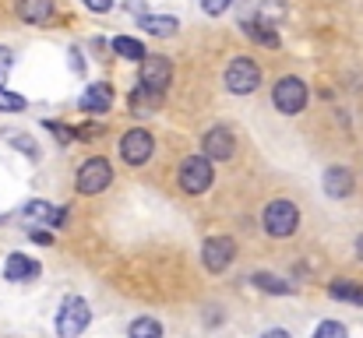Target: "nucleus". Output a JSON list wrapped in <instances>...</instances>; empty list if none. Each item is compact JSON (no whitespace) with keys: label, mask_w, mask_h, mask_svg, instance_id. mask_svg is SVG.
<instances>
[{"label":"nucleus","mask_w":363,"mask_h":338,"mask_svg":"<svg viewBox=\"0 0 363 338\" xmlns=\"http://www.w3.org/2000/svg\"><path fill=\"white\" fill-rule=\"evenodd\" d=\"M113 50L121 53L123 60H141V57H145L141 39H130V35H117V39H113Z\"/></svg>","instance_id":"412c9836"},{"label":"nucleus","mask_w":363,"mask_h":338,"mask_svg":"<svg viewBox=\"0 0 363 338\" xmlns=\"http://www.w3.org/2000/svg\"><path fill=\"white\" fill-rule=\"evenodd\" d=\"M141 28H145L148 35H162V39H169V35L180 28V21H177V18H169V14H162V18L145 14V18H141Z\"/></svg>","instance_id":"f3484780"},{"label":"nucleus","mask_w":363,"mask_h":338,"mask_svg":"<svg viewBox=\"0 0 363 338\" xmlns=\"http://www.w3.org/2000/svg\"><path fill=\"white\" fill-rule=\"evenodd\" d=\"M127 106H130L134 116H152V113H159V106H162V92H148V89L138 85V89L130 92Z\"/></svg>","instance_id":"dca6fc26"},{"label":"nucleus","mask_w":363,"mask_h":338,"mask_svg":"<svg viewBox=\"0 0 363 338\" xmlns=\"http://www.w3.org/2000/svg\"><path fill=\"white\" fill-rule=\"evenodd\" d=\"M212 176H216V169L205 155H191L180 162V187L187 194H205L212 187Z\"/></svg>","instance_id":"7ed1b4c3"},{"label":"nucleus","mask_w":363,"mask_h":338,"mask_svg":"<svg viewBox=\"0 0 363 338\" xmlns=\"http://www.w3.org/2000/svg\"><path fill=\"white\" fill-rule=\"evenodd\" d=\"M261 338H289V332H282V328H272V332H264Z\"/></svg>","instance_id":"c756f323"},{"label":"nucleus","mask_w":363,"mask_h":338,"mask_svg":"<svg viewBox=\"0 0 363 338\" xmlns=\"http://www.w3.org/2000/svg\"><path fill=\"white\" fill-rule=\"evenodd\" d=\"M201 148H205V159L212 162H223V159H230L233 152H237V141H233V134L226 130V127H212V130H205V141H201Z\"/></svg>","instance_id":"9d476101"},{"label":"nucleus","mask_w":363,"mask_h":338,"mask_svg":"<svg viewBox=\"0 0 363 338\" xmlns=\"http://www.w3.org/2000/svg\"><path fill=\"white\" fill-rule=\"evenodd\" d=\"M85 7H89V11H96V14H106V11L113 7V0H85Z\"/></svg>","instance_id":"cd10ccee"},{"label":"nucleus","mask_w":363,"mask_h":338,"mask_svg":"<svg viewBox=\"0 0 363 338\" xmlns=\"http://www.w3.org/2000/svg\"><path fill=\"white\" fill-rule=\"evenodd\" d=\"M357 254H360V261H363V232H360V240H357Z\"/></svg>","instance_id":"7c9ffc66"},{"label":"nucleus","mask_w":363,"mask_h":338,"mask_svg":"<svg viewBox=\"0 0 363 338\" xmlns=\"http://www.w3.org/2000/svg\"><path fill=\"white\" fill-rule=\"evenodd\" d=\"M240 28L250 35V39H254V43H261V46H272V50L279 46V35H275L264 21H240Z\"/></svg>","instance_id":"a211bd4d"},{"label":"nucleus","mask_w":363,"mask_h":338,"mask_svg":"<svg viewBox=\"0 0 363 338\" xmlns=\"http://www.w3.org/2000/svg\"><path fill=\"white\" fill-rule=\"evenodd\" d=\"M110 106H113V89H110L106 81H99V85H89V89H85V96H82V113L99 116V113H106Z\"/></svg>","instance_id":"ddd939ff"},{"label":"nucleus","mask_w":363,"mask_h":338,"mask_svg":"<svg viewBox=\"0 0 363 338\" xmlns=\"http://www.w3.org/2000/svg\"><path fill=\"white\" fill-rule=\"evenodd\" d=\"M14 11L28 25H46L53 18V0H14Z\"/></svg>","instance_id":"4468645a"},{"label":"nucleus","mask_w":363,"mask_h":338,"mask_svg":"<svg viewBox=\"0 0 363 338\" xmlns=\"http://www.w3.org/2000/svg\"><path fill=\"white\" fill-rule=\"evenodd\" d=\"M314 338H346V328L339 321H325V325H318Z\"/></svg>","instance_id":"b1692460"},{"label":"nucleus","mask_w":363,"mask_h":338,"mask_svg":"<svg viewBox=\"0 0 363 338\" xmlns=\"http://www.w3.org/2000/svg\"><path fill=\"white\" fill-rule=\"evenodd\" d=\"M21 215L32 219V222H46V225H64L67 222V208H53V205H46V201H28Z\"/></svg>","instance_id":"2eb2a0df"},{"label":"nucleus","mask_w":363,"mask_h":338,"mask_svg":"<svg viewBox=\"0 0 363 338\" xmlns=\"http://www.w3.org/2000/svg\"><path fill=\"white\" fill-rule=\"evenodd\" d=\"M261 219H264V232L268 236H293L296 225H300V212H296L293 201H272Z\"/></svg>","instance_id":"20e7f679"},{"label":"nucleus","mask_w":363,"mask_h":338,"mask_svg":"<svg viewBox=\"0 0 363 338\" xmlns=\"http://www.w3.org/2000/svg\"><path fill=\"white\" fill-rule=\"evenodd\" d=\"M328 293H332L335 300H346V303H363V289L357 286V282H350V278L332 282V286H328Z\"/></svg>","instance_id":"6ab92c4d"},{"label":"nucleus","mask_w":363,"mask_h":338,"mask_svg":"<svg viewBox=\"0 0 363 338\" xmlns=\"http://www.w3.org/2000/svg\"><path fill=\"white\" fill-rule=\"evenodd\" d=\"M169 81H173V64L166 57H148L145 53L141 57V78H138V85L148 89V92H166Z\"/></svg>","instance_id":"423d86ee"},{"label":"nucleus","mask_w":363,"mask_h":338,"mask_svg":"<svg viewBox=\"0 0 363 338\" xmlns=\"http://www.w3.org/2000/svg\"><path fill=\"white\" fill-rule=\"evenodd\" d=\"M272 103H275V110L282 113V116H296V113L307 106V81L303 78H282L279 85H275V92H272Z\"/></svg>","instance_id":"f03ea898"},{"label":"nucleus","mask_w":363,"mask_h":338,"mask_svg":"<svg viewBox=\"0 0 363 338\" xmlns=\"http://www.w3.org/2000/svg\"><path fill=\"white\" fill-rule=\"evenodd\" d=\"M89 321H92L89 303H85L82 296H71V300H64V307H60V314H57V335L78 338L85 328H89Z\"/></svg>","instance_id":"f257e3e1"},{"label":"nucleus","mask_w":363,"mask_h":338,"mask_svg":"<svg viewBox=\"0 0 363 338\" xmlns=\"http://www.w3.org/2000/svg\"><path fill=\"white\" fill-rule=\"evenodd\" d=\"M39 271L43 268L32 257H25V254H11L7 264H4V278L7 282H32V278H39Z\"/></svg>","instance_id":"f8f14e48"},{"label":"nucleus","mask_w":363,"mask_h":338,"mask_svg":"<svg viewBox=\"0 0 363 338\" xmlns=\"http://www.w3.org/2000/svg\"><path fill=\"white\" fill-rule=\"evenodd\" d=\"M325 194L335 198V201L350 198V194H353V173H350L346 166H332V169H325Z\"/></svg>","instance_id":"9b49d317"},{"label":"nucleus","mask_w":363,"mask_h":338,"mask_svg":"<svg viewBox=\"0 0 363 338\" xmlns=\"http://www.w3.org/2000/svg\"><path fill=\"white\" fill-rule=\"evenodd\" d=\"M257 85H261V71H257L254 60L237 57V60L226 67V89H230L233 96H250Z\"/></svg>","instance_id":"39448f33"},{"label":"nucleus","mask_w":363,"mask_h":338,"mask_svg":"<svg viewBox=\"0 0 363 338\" xmlns=\"http://www.w3.org/2000/svg\"><path fill=\"white\" fill-rule=\"evenodd\" d=\"M233 257H237V243L230 240V236H212V240H205V247H201V261H205V268L208 271H226L230 264H233Z\"/></svg>","instance_id":"6e6552de"},{"label":"nucleus","mask_w":363,"mask_h":338,"mask_svg":"<svg viewBox=\"0 0 363 338\" xmlns=\"http://www.w3.org/2000/svg\"><path fill=\"white\" fill-rule=\"evenodd\" d=\"M32 240H35V243H46V247H50V243H53V236H50V232H39V229H35V232H32Z\"/></svg>","instance_id":"c85d7f7f"},{"label":"nucleus","mask_w":363,"mask_h":338,"mask_svg":"<svg viewBox=\"0 0 363 338\" xmlns=\"http://www.w3.org/2000/svg\"><path fill=\"white\" fill-rule=\"evenodd\" d=\"M11 64H14V57H11V50L7 46H0V81L11 74Z\"/></svg>","instance_id":"bb28decb"},{"label":"nucleus","mask_w":363,"mask_h":338,"mask_svg":"<svg viewBox=\"0 0 363 338\" xmlns=\"http://www.w3.org/2000/svg\"><path fill=\"white\" fill-rule=\"evenodd\" d=\"M250 282H254L257 289H264V293H282V296H286V293H293V286H289V282H282V278H275V275H264V271H257Z\"/></svg>","instance_id":"4be33fe9"},{"label":"nucleus","mask_w":363,"mask_h":338,"mask_svg":"<svg viewBox=\"0 0 363 338\" xmlns=\"http://www.w3.org/2000/svg\"><path fill=\"white\" fill-rule=\"evenodd\" d=\"M127 338H162V325H159L155 317H138V321L130 325Z\"/></svg>","instance_id":"aec40b11"},{"label":"nucleus","mask_w":363,"mask_h":338,"mask_svg":"<svg viewBox=\"0 0 363 338\" xmlns=\"http://www.w3.org/2000/svg\"><path fill=\"white\" fill-rule=\"evenodd\" d=\"M152 148H155V141H152V134L148 130H127L121 141V159L127 166H145L148 159H152Z\"/></svg>","instance_id":"1a4fd4ad"},{"label":"nucleus","mask_w":363,"mask_h":338,"mask_svg":"<svg viewBox=\"0 0 363 338\" xmlns=\"http://www.w3.org/2000/svg\"><path fill=\"white\" fill-rule=\"evenodd\" d=\"M110 180H113V169H110V162L106 159H89L82 169H78V191L82 194H103L106 187H110Z\"/></svg>","instance_id":"0eeeda50"},{"label":"nucleus","mask_w":363,"mask_h":338,"mask_svg":"<svg viewBox=\"0 0 363 338\" xmlns=\"http://www.w3.org/2000/svg\"><path fill=\"white\" fill-rule=\"evenodd\" d=\"M230 4H233V0H201V11H205V14H226Z\"/></svg>","instance_id":"a878e982"},{"label":"nucleus","mask_w":363,"mask_h":338,"mask_svg":"<svg viewBox=\"0 0 363 338\" xmlns=\"http://www.w3.org/2000/svg\"><path fill=\"white\" fill-rule=\"evenodd\" d=\"M99 134H103V127H96V123L74 127V141H89V137H99Z\"/></svg>","instance_id":"393cba45"},{"label":"nucleus","mask_w":363,"mask_h":338,"mask_svg":"<svg viewBox=\"0 0 363 338\" xmlns=\"http://www.w3.org/2000/svg\"><path fill=\"white\" fill-rule=\"evenodd\" d=\"M18 110H25V96L0 89V113H18Z\"/></svg>","instance_id":"5701e85b"}]
</instances>
